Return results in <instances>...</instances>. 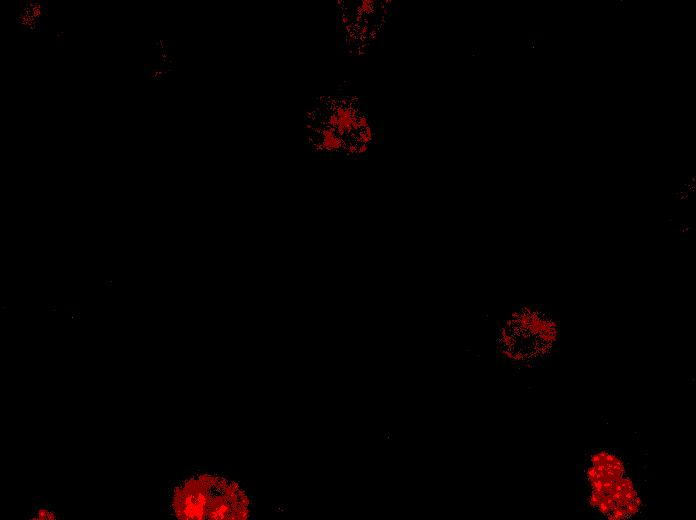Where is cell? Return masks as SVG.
<instances>
[{"instance_id":"cell-1","label":"cell","mask_w":696,"mask_h":520,"mask_svg":"<svg viewBox=\"0 0 696 520\" xmlns=\"http://www.w3.org/2000/svg\"><path fill=\"white\" fill-rule=\"evenodd\" d=\"M170 509L181 519H246L251 508L250 499L237 483L200 474L173 487Z\"/></svg>"},{"instance_id":"cell-2","label":"cell","mask_w":696,"mask_h":520,"mask_svg":"<svg viewBox=\"0 0 696 520\" xmlns=\"http://www.w3.org/2000/svg\"><path fill=\"white\" fill-rule=\"evenodd\" d=\"M583 492L593 510L606 518H627L640 508L635 479L615 453L600 451L583 468Z\"/></svg>"},{"instance_id":"cell-3","label":"cell","mask_w":696,"mask_h":520,"mask_svg":"<svg viewBox=\"0 0 696 520\" xmlns=\"http://www.w3.org/2000/svg\"><path fill=\"white\" fill-rule=\"evenodd\" d=\"M113 285V280L112 279H106L104 281V286L110 288Z\"/></svg>"}]
</instances>
